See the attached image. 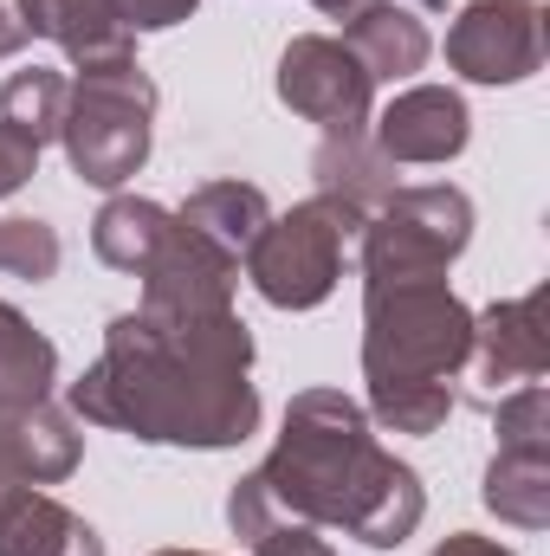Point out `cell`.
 Instances as JSON below:
<instances>
[{
	"label": "cell",
	"instance_id": "obj_27",
	"mask_svg": "<svg viewBox=\"0 0 550 556\" xmlns=\"http://www.w3.org/2000/svg\"><path fill=\"white\" fill-rule=\"evenodd\" d=\"M427 556H518V551L499 544V538H479V531H453L447 544H434Z\"/></svg>",
	"mask_w": 550,
	"mask_h": 556
},
{
	"label": "cell",
	"instance_id": "obj_15",
	"mask_svg": "<svg viewBox=\"0 0 550 556\" xmlns=\"http://www.w3.org/2000/svg\"><path fill=\"white\" fill-rule=\"evenodd\" d=\"M0 556H104V538L46 485H20L0 498Z\"/></svg>",
	"mask_w": 550,
	"mask_h": 556
},
{
	"label": "cell",
	"instance_id": "obj_10",
	"mask_svg": "<svg viewBox=\"0 0 550 556\" xmlns=\"http://www.w3.org/2000/svg\"><path fill=\"white\" fill-rule=\"evenodd\" d=\"M234 291H240V260H227L221 247H208L201 233H188L175 220L162 253L142 266L137 311H149V317H214V311H234Z\"/></svg>",
	"mask_w": 550,
	"mask_h": 556
},
{
	"label": "cell",
	"instance_id": "obj_13",
	"mask_svg": "<svg viewBox=\"0 0 550 556\" xmlns=\"http://www.w3.org/2000/svg\"><path fill=\"white\" fill-rule=\"evenodd\" d=\"M26 20H33V39H52L78 72L137 59L124 0H26Z\"/></svg>",
	"mask_w": 550,
	"mask_h": 556
},
{
	"label": "cell",
	"instance_id": "obj_12",
	"mask_svg": "<svg viewBox=\"0 0 550 556\" xmlns=\"http://www.w3.org/2000/svg\"><path fill=\"white\" fill-rule=\"evenodd\" d=\"M78 459H85V433L72 408L52 402L0 408V498L20 485H59L78 472Z\"/></svg>",
	"mask_w": 550,
	"mask_h": 556
},
{
	"label": "cell",
	"instance_id": "obj_22",
	"mask_svg": "<svg viewBox=\"0 0 550 556\" xmlns=\"http://www.w3.org/2000/svg\"><path fill=\"white\" fill-rule=\"evenodd\" d=\"M65 260V240L52 220L39 214H0V278H26V285H46L59 278Z\"/></svg>",
	"mask_w": 550,
	"mask_h": 556
},
{
	"label": "cell",
	"instance_id": "obj_20",
	"mask_svg": "<svg viewBox=\"0 0 550 556\" xmlns=\"http://www.w3.org/2000/svg\"><path fill=\"white\" fill-rule=\"evenodd\" d=\"M52 382H59V350H52V337L33 330V317L0 298V408L52 402Z\"/></svg>",
	"mask_w": 550,
	"mask_h": 556
},
{
	"label": "cell",
	"instance_id": "obj_26",
	"mask_svg": "<svg viewBox=\"0 0 550 556\" xmlns=\"http://www.w3.org/2000/svg\"><path fill=\"white\" fill-rule=\"evenodd\" d=\"M33 46V20H26V0H0V59L26 52Z\"/></svg>",
	"mask_w": 550,
	"mask_h": 556
},
{
	"label": "cell",
	"instance_id": "obj_11",
	"mask_svg": "<svg viewBox=\"0 0 550 556\" xmlns=\"http://www.w3.org/2000/svg\"><path fill=\"white\" fill-rule=\"evenodd\" d=\"M473 142V111L453 85H409L389 98V111L376 117V149L396 168H434L466 155Z\"/></svg>",
	"mask_w": 550,
	"mask_h": 556
},
{
	"label": "cell",
	"instance_id": "obj_2",
	"mask_svg": "<svg viewBox=\"0 0 550 556\" xmlns=\"http://www.w3.org/2000/svg\"><path fill=\"white\" fill-rule=\"evenodd\" d=\"M421 472L376 440L363 402L343 389H298L285 402L273 453L227 492V525L240 544L266 538L273 525H311L370 551H396L421 531Z\"/></svg>",
	"mask_w": 550,
	"mask_h": 556
},
{
	"label": "cell",
	"instance_id": "obj_9",
	"mask_svg": "<svg viewBox=\"0 0 550 556\" xmlns=\"http://www.w3.org/2000/svg\"><path fill=\"white\" fill-rule=\"evenodd\" d=\"M447 65L466 85H525L545 72V7L538 0H466L447 26Z\"/></svg>",
	"mask_w": 550,
	"mask_h": 556
},
{
	"label": "cell",
	"instance_id": "obj_6",
	"mask_svg": "<svg viewBox=\"0 0 550 556\" xmlns=\"http://www.w3.org/2000/svg\"><path fill=\"white\" fill-rule=\"evenodd\" d=\"M473 247V194L453 181L396 188L357 233L363 278H447Z\"/></svg>",
	"mask_w": 550,
	"mask_h": 556
},
{
	"label": "cell",
	"instance_id": "obj_25",
	"mask_svg": "<svg viewBox=\"0 0 550 556\" xmlns=\"http://www.w3.org/2000/svg\"><path fill=\"white\" fill-rule=\"evenodd\" d=\"M253 556H337L330 551V538L324 531H311V525H273L266 538H253L247 544Z\"/></svg>",
	"mask_w": 550,
	"mask_h": 556
},
{
	"label": "cell",
	"instance_id": "obj_8",
	"mask_svg": "<svg viewBox=\"0 0 550 556\" xmlns=\"http://www.w3.org/2000/svg\"><path fill=\"white\" fill-rule=\"evenodd\" d=\"M278 104L298 111L304 124H317L324 137H343V130H363L370 124V104H376V78L357 65V52L330 33H298L285 52H278Z\"/></svg>",
	"mask_w": 550,
	"mask_h": 556
},
{
	"label": "cell",
	"instance_id": "obj_21",
	"mask_svg": "<svg viewBox=\"0 0 550 556\" xmlns=\"http://www.w3.org/2000/svg\"><path fill=\"white\" fill-rule=\"evenodd\" d=\"M65 98H72V78L52 72V65H26L0 85V124L20 130L26 142H59V124H65Z\"/></svg>",
	"mask_w": 550,
	"mask_h": 556
},
{
	"label": "cell",
	"instance_id": "obj_5",
	"mask_svg": "<svg viewBox=\"0 0 550 556\" xmlns=\"http://www.w3.org/2000/svg\"><path fill=\"white\" fill-rule=\"evenodd\" d=\"M363 214H350L330 194H311L298 207L273 214L260 227V240L247 247V285L273 304V311H317L337 278H343V253L357 247Z\"/></svg>",
	"mask_w": 550,
	"mask_h": 556
},
{
	"label": "cell",
	"instance_id": "obj_17",
	"mask_svg": "<svg viewBox=\"0 0 550 556\" xmlns=\"http://www.w3.org/2000/svg\"><path fill=\"white\" fill-rule=\"evenodd\" d=\"M175 220H182L188 233H201L208 247H221L227 260H247V247H253L260 227L273 220V201H266V188H253V181H201V188L175 207Z\"/></svg>",
	"mask_w": 550,
	"mask_h": 556
},
{
	"label": "cell",
	"instance_id": "obj_23",
	"mask_svg": "<svg viewBox=\"0 0 550 556\" xmlns=\"http://www.w3.org/2000/svg\"><path fill=\"white\" fill-rule=\"evenodd\" d=\"M492 433H499V446L550 453V389H545V382H532V389L505 395V402L492 408Z\"/></svg>",
	"mask_w": 550,
	"mask_h": 556
},
{
	"label": "cell",
	"instance_id": "obj_16",
	"mask_svg": "<svg viewBox=\"0 0 550 556\" xmlns=\"http://www.w3.org/2000/svg\"><path fill=\"white\" fill-rule=\"evenodd\" d=\"M311 181H317V194H330V201H343L350 214H376L396 188H402V175H396V162L376 149L370 130H343V137H324L311 149Z\"/></svg>",
	"mask_w": 550,
	"mask_h": 556
},
{
	"label": "cell",
	"instance_id": "obj_3",
	"mask_svg": "<svg viewBox=\"0 0 550 556\" xmlns=\"http://www.w3.org/2000/svg\"><path fill=\"white\" fill-rule=\"evenodd\" d=\"M473 311L447 278H363V382L370 427L440 433L453 415V376Z\"/></svg>",
	"mask_w": 550,
	"mask_h": 556
},
{
	"label": "cell",
	"instance_id": "obj_7",
	"mask_svg": "<svg viewBox=\"0 0 550 556\" xmlns=\"http://www.w3.org/2000/svg\"><path fill=\"white\" fill-rule=\"evenodd\" d=\"M550 376V337H545V291H518V298H499L486 311H473V330H466V356H460V376L466 382L460 395L473 408H499L505 395L532 389Z\"/></svg>",
	"mask_w": 550,
	"mask_h": 556
},
{
	"label": "cell",
	"instance_id": "obj_14",
	"mask_svg": "<svg viewBox=\"0 0 550 556\" xmlns=\"http://www.w3.org/2000/svg\"><path fill=\"white\" fill-rule=\"evenodd\" d=\"M343 46L357 52V65L376 78V85H409L414 72L434 59V33L414 7H396V0H376L363 13L343 20Z\"/></svg>",
	"mask_w": 550,
	"mask_h": 556
},
{
	"label": "cell",
	"instance_id": "obj_19",
	"mask_svg": "<svg viewBox=\"0 0 550 556\" xmlns=\"http://www.w3.org/2000/svg\"><path fill=\"white\" fill-rule=\"evenodd\" d=\"M479 498L499 525L512 531H545L550 525V453H525V446H499L486 479H479Z\"/></svg>",
	"mask_w": 550,
	"mask_h": 556
},
{
	"label": "cell",
	"instance_id": "obj_29",
	"mask_svg": "<svg viewBox=\"0 0 550 556\" xmlns=\"http://www.w3.org/2000/svg\"><path fill=\"white\" fill-rule=\"evenodd\" d=\"M149 556H214V551H149Z\"/></svg>",
	"mask_w": 550,
	"mask_h": 556
},
{
	"label": "cell",
	"instance_id": "obj_28",
	"mask_svg": "<svg viewBox=\"0 0 550 556\" xmlns=\"http://www.w3.org/2000/svg\"><path fill=\"white\" fill-rule=\"evenodd\" d=\"M324 20H350V13H363V7H376V0H311Z\"/></svg>",
	"mask_w": 550,
	"mask_h": 556
},
{
	"label": "cell",
	"instance_id": "obj_24",
	"mask_svg": "<svg viewBox=\"0 0 550 556\" xmlns=\"http://www.w3.org/2000/svg\"><path fill=\"white\" fill-rule=\"evenodd\" d=\"M33 175H39V142H26L20 130H7V124H0V201H7V194H20Z\"/></svg>",
	"mask_w": 550,
	"mask_h": 556
},
{
	"label": "cell",
	"instance_id": "obj_18",
	"mask_svg": "<svg viewBox=\"0 0 550 556\" xmlns=\"http://www.w3.org/2000/svg\"><path fill=\"white\" fill-rule=\"evenodd\" d=\"M168 227H175V214H168L162 201H149V194H111V201L98 207V220H91V253H98L111 273L142 278V266L162 253Z\"/></svg>",
	"mask_w": 550,
	"mask_h": 556
},
{
	"label": "cell",
	"instance_id": "obj_4",
	"mask_svg": "<svg viewBox=\"0 0 550 556\" xmlns=\"http://www.w3.org/2000/svg\"><path fill=\"white\" fill-rule=\"evenodd\" d=\"M149 142H155V78L137 59L91 65V72L72 78L59 149H65V162H72V175L85 188L117 194L130 175H142Z\"/></svg>",
	"mask_w": 550,
	"mask_h": 556
},
{
	"label": "cell",
	"instance_id": "obj_1",
	"mask_svg": "<svg viewBox=\"0 0 550 556\" xmlns=\"http://www.w3.org/2000/svg\"><path fill=\"white\" fill-rule=\"evenodd\" d=\"M72 415L149 446H240L260 433L253 330L240 311L149 317L124 311L104 330L98 363L72 382Z\"/></svg>",
	"mask_w": 550,
	"mask_h": 556
}]
</instances>
